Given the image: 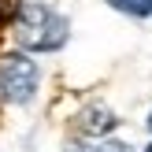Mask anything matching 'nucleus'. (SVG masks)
Instances as JSON below:
<instances>
[{
	"mask_svg": "<svg viewBox=\"0 0 152 152\" xmlns=\"http://www.w3.org/2000/svg\"><path fill=\"white\" fill-rule=\"evenodd\" d=\"M115 11L123 15H134V19H145V15H152V0H108Z\"/></svg>",
	"mask_w": 152,
	"mask_h": 152,
	"instance_id": "obj_4",
	"label": "nucleus"
},
{
	"mask_svg": "<svg viewBox=\"0 0 152 152\" xmlns=\"http://www.w3.org/2000/svg\"><path fill=\"white\" fill-rule=\"evenodd\" d=\"M41 71L26 52H4L0 56V96L7 104H26L34 100Z\"/></svg>",
	"mask_w": 152,
	"mask_h": 152,
	"instance_id": "obj_2",
	"label": "nucleus"
},
{
	"mask_svg": "<svg viewBox=\"0 0 152 152\" xmlns=\"http://www.w3.org/2000/svg\"><path fill=\"white\" fill-rule=\"evenodd\" d=\"M93 152H130V148H126L123 141H100V145H96Z\"/></svg>",
	"mask_w": 152,
	"mask_h": 152,
	"instance_id": "obj_6",
	"label": "nucleus"
},
{
	"mask_svg": "<svg viewBox=\"0 0 152 152\" xmlns=\"http://www.w3.org/2000/svg\"><path fill=\"white\" fill-rule=\"evenodd\" d=\"M119 126L115 111L104 108V104H89V108L78 111V134H86V137H104V134H111Z\"/></svg>",
	"mask_w": 152,
	"mask_h": 152,
	"instance_id": "obj_3",
	"label": "nucleus"
},
{
	"mask_svg": "<svg viewBox=\"0 0 152 152\" xmlns=\"http://www.w3.org/2000/svg\"><path fill=\"white\" fill-rule=\"evenodd\" d=\"M71 37V22L41 0H22L15 15V41L26 52H56Z\"/></svg>",
	"mask_w": 152,
	"mask_h": 152,
	"instance_id": "obj_1",
	"label": "nucleus"
},
{
	"mask_svg": "<svg viewBox=\"0 0 152 152\" xmlns=\"http://www.w3.org/2000/svg\"><path fill=\"white\" fill-rule=\"evenodd\" d=\"M148 152H152V145H148Z\"/></svg>",
	"mask_w": 152,
	"mask_h": 152,
	"instance_id": "obj_9",
	"label": "nucleus"
},
{
	"mask_svg": "<svg viewBox=\"0 0 152 152\" xmlns=\"http://www.w3.org/2000/svg\"><path fill=\"white\" fill-rule=\"evenodd\" d=\"M67 152H93L89 145H82V141H74V145H67Z\"/></svg>",
	"mask_w": 152,
	"mask_h": 152,
	"instance_id": "obj_7",
	"label": "nucleus"
},
{
	"mask_svg": "<svg viewBox=\"0 0 152 152\" xmlns=\"http://www.w3.org/2000/svg\"><path fill=\"white\" fill-rule=\"evenodd\" d=\"M19 7H22V0H0V22H15Z\"/></svg>",
	"mask_w": 152,
	"mask_h": 152,
	"instance_id": "obj_5",
	"label": "nucleus"
},
{
	"mask_svg": "<svg viewBox=\"0 0 152 152\" xmlns=\"http://www.w3.org/2000/svg\"><path fill=\"white\" fill-rule=\"evenodd\" d=\"M148 130H152V115H148Z\"/></svg>",
	"mask_w": 152,
	"mask_h": 152,
	"instance_id": "obj_8",
	"label": "nucleus"
}]
</instances>
